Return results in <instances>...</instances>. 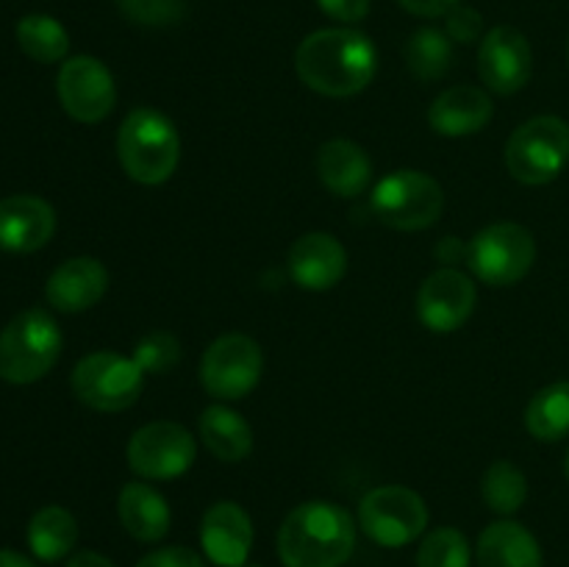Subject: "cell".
Segmentation results:
<instances>
[{
    "label": "cell",
    "mask_w": 569,
    "mask_h": 567,
    "mask_svg": "<svg viewBox=\"0 0 569 567\" xmlns=\"http://www.w3.org/2000/svg\"><path fill=\"white\" fill-rule=\"evenodd\" d=\"M567 61H569V42H567Z\"/></svg>",
    "instance_id": "obj_41"
},
{
    "label": "cell",
    "mask_w": 569,
    "mask_h": 567,
    "mask_svg": "<svg viewBox=\"0 0 569 567\" xmlns=\"http://www.w3.org/2000/svg\"><path fill=\"white\" fill-rule=\"evenodd\" d=\"M478 567H542V548L526 526L515 520H498L478 537Z\"/></svg>",
    "instance_id": "obj_21"
},
{
    "label": "cell",
    "mask_w": 569,
    "mask_h": 567,
    "mask_svg": "<svg viewBox=\"0 0 569 567\" xmlns=\"http://www.w3.org/2000/svg\"><path fill=\"white\" fill-rule=\"evenodd\" d=\"M437 256L442 261H448V265H453V261H459L461 256H467V248L456 237H445L442 245L437 248Z\"/></svg>",
    "instance_id": "obj_37"
},
{
    "label": "cell",
    "mask_w": 569,
    "mask_h": 567,
    "mask_svg": "<svg viewBox=\"0 0 569 567\" xmlns=\"http://www.w3.org/2000/svg\"><path fill=\"white\" fill-rule=\"evenodd\" d=\"M478 304V289L470 276L442 267L417 292V317L433 334H450L470 320Z\"/></svg>",
    "instance_id": "obj_13"
},
{
    "label": "cell",
    "mask_w": 569,
    "mask_h": 567,
    "mask_svg": "<svg viewBox=\"0 0 569 567\" xmlns=\"http://www.w3.org/2000/svg\"><path fill=\"white\" fill-rule=\"evenodd\" d=\"M133 359L142 367L144 376L148 372L164 376V372H170L181 361V342L170 331H153L139 339L137 350H133Z\"/></svg>",
    "instance_id": "obj_30"
},
{
    "label": "cell",
    "mask_w": 569,
    "mask_h": 567,
    "mask_svg": "<svg viewBox=\"0 0 569 567\" xmlns=\"http://www.w3.org/2000/svg\"><path fill=\"white\" fill-rule=\"evenodd\" d=\"M359 523L372 543L383 548H403L426 531L428 506L415 489L387 484V487L370 489L361 498Z\"/></svg>",
    "instance_id": "obj_9"
},
{
    "label": "cell",
    "mask_w": 569,
    "mask_h": 567,
    "mask_svg": "<svg viewBox=\"0 0 569 567\" xmlns=\"http://www.w3.org/2000/svg\"><path fill=\"white\" fill-rule=\"evenodd\" d=\"M533 53L526 33L511 26H498L481 39L478 76L492 92L515 94L531 81Z\"/></svg>",
    "instance_id": "obj_14"
},
{
    "label": "cell",
    "mask_w": 569,
    "mask_h": 567,
    "mask_svg": "<svg viewBox=\"0 0 569 567\" xmlns=\"http://www.w3.org/2000/svg\"><path fill=\"white\" fill-rule=\"evenodd\" d=\"M200 545L203 554L220 567L248 565L253 548V523L250 515L233 500H220L211 506L200 523Z\"/></svg>",
    "instance_id": "obj_16"
},
{
    "label": "cell",
    "mask_w": 569,
    "mask_h": 567,
    "mask_svg": "<svg viewBox=\"0 0 569 567\" xmlns=\"http://www.w3.org/2000/svg\"><path fill=\"white\" fill-rule=\"evenodd\" d=\"M445 192L437 178L420 170H395L372 189V211L398 231H422L442 217Z\"/></svg>",
    "instance_id": "obj_7"
},
{
    "label": "cell",
    "mask_w": 569,
    "mask_h": 567,
    "mask_svg": "<svg viewBox=\"0 0 569 567\" xmlns=\"http://www.w3.org/2000/svg\"><path fill=\"white\" fill-rule=\"evenodd\" d=\"M445 33H448L453 42H476V39H481L483 33V20L481 14H478L472 6H461L456 3L453 9L445 14Z\"/></svg>",
    "instance_id": "obj_32"
},
{
    "label": "cell",
    "mask_w": 569,
    "mask_h": 567,
    "mask_svg": "<svg viewBox=\"0 0 569 567\" xmlns=\"http://www.w3.org/2000/svg\"><path fill=\"white\" fill-rule=\"evenodd\" d=\"M72 392L94 411H126L144 389V370L137 359L117 350H94L72 370Z\"/></svg>",
    "instance_id": "obj_6"
},
{
    "label": "cell",
    "mask_w": 569,
    "mask_h": 567,
    "mask_svg": "<svg viewBox=\"0 0 569 567\" xmlns=\"http://www.w3.org/2000/svg\"><path fill=\"white\" fill-rule=\"evenodd\" d=\"M56 92H59L61 109L72 120L87 122V126L103 122L114 111L117 103L114 76L94 56H72V59H67L61 64L59 78H56Z\"/></svg>",
    "instance_id": "obj_12"
},
{
    "label": "cell",
    "mask_w": 569,
    "mask_h": 567,
    "mask_svg": "<svg viewBox=\"0 0 569 567\" xmlns=\"http://www.w3.org/2000/svg\"><path fill=\"white\" fill-rule=\"evenodd\" d=\"M17 42L28 59L39 64H56L70 50V37L59 20L48 14H26L17 22Z\"/></svg>",
    "instance_id": "obj_27"
},
{
    "label": "cell",
    "mask_w": 569,
    "mask_h": 567,
    "mask_svg": "<svg viewBox=\"0 0 569 567\" xmlns=\"http://www.w3.org/2000/svg\"><path fill=\"white\" fill-rule=\"evenodd\" d=\"M117 511H120L122 528L139 543H159L170 531V506L150 484H126L117 500Z\"/></svg>",
    "instance_id": "obj_22"
},
{
    "label": "cell",
    "mask_w": 569,
    "mask_h": 567,
    "mask_svg": "<svg viewBox=\"0 0 569 567\" xmlns=\"http://www.w3.org/2000/svg\"><path fill=\"white\" fill-rule=\"evenodd\" d=\"M417 567H470V543L459 528H437L420 543Z\"/></svg>",
    "instance_id": "obj_29"
},
{
    "label": "cell",
    "mask_w": 569,
    "mask_h": 567,
    "mask_svg": "<svg viewBox=\"0 0 569 567\" xmlns=\"http://www.w3.org/2000/svg\"><path fill=\"white\" fill-rule=\"evenodd\" d=\"M78 543V523L64 506H42L28 523V548L39 561H59Z\"/></svg>",
    "instance_id": "obj_24"
},
{
    "label": "cell",
    "mask_w": 569,
    "mask_h": 567,
    "mask_svg": "<svg viewBox=\"0 0 569 567\" xmlns=\"http://www.w3.org/2000/svg\"><path fill=\"white\" fill-rule=\"evenodd\" d=\"M565 470H567V481H569V454H567V465H565Z\"/></svg>",
    "instance_id": "obj_39"
},
{
    "label": "cell",
    "mask_w": 569,
    "mask_h": 567,
    "mask_svg": "<svg viewBox=\"0 0 569 567\" xmlns=\"http://www.w3.org/2000/svg\"><path fill=\"white\" fill-rule=\"evenodd\" d=\"M0 567H37L28 556L17 554V550L0 548Z\"/></svg>",
    "instance_id": "obj_38"
},
{
    "label": "cell",
    "mask_w": 569,
    "mask_h": 567,
    "mask_svg": "<svg viewBox=\"0 0 569 567\" xmlns=\"http://www.w3.org/2000/svg\"><path fill=\"white\" fill-rule=\"evenodd\" d=\"M295 70L315 92L328 98H350L370 87L376 78V44L353 28H322L300 42Z\"/></svg>",
    "instance_id": "obj_1"
},
{
    "label": "cell",
    "mask_w": 569,
    "mask_h": 567,
    "mask_svg": "<svg viewBox=\"0 0 569 567\" xmlns=\"http://www.w3.org/2000/svg\"><path fill=\"white\" fill-rule=\"evenodd\" d=\"M109 289V270L103 261L94 256H76L67 259L50 272L48 284H44V300L53 306L56 311H87L100 304V298Z\"/></svg>",
    "instance_id": "obj_18"
},
{
    "label": "cell",
    "mask_w": 569,
    "mask_h": 567,
    "mask_svg": "<svg viewBox=\"0 0 569 567\" xmlns=\"http://www.w3.org/2000/svg\"><path fill=\"white\" fill-rule=\"evenodd\" d=\"M506 167L528 187L556 181L569 161V122L553 115H539L515 128L506 142Z\"/></svg>",
    "instance_id": "obj_5"
},
{
    "label": "cell",
    "mask_w": 569,
    "mask_h": 567,
    "mask_svg": "<svg viewBox=\"0 0 569 567\" xmlns=\"http://www.w3.org/2000/svg\"><path fill=\"white\" fill-rule=\"evenodd\" d=\"M198 442L181 422L156 420L139 428L128 442V467L150 481H170L194 465Z\"/></svg>",
    "instance_id": "obj_11"
},
{
    "label": "cell",
    "mask_w": 569,
    "mask_h": 567,
    "mask_svg": "<svg viewBox=\"0 0 569 567\" xmlns=\"http://www.w3.org/2000/svg\"><path fill=\"white\" fill-rule=\"evenodd\" d=\"M264 370V354L248 334H226L206 348L200 381L217 400H239L250 395Z\"/></svg>",
    "instance_id": "obj_10"
},
{
    "label": "cell",
    "mask_w": 569,
    "mask_h": 567,
    "mask_svg": "<svg viewBox=\"0 0 569 567\" xmlns=\"http://www.w3.org/2000/svg\"><path fill=\"white\" fill-rule=\"evenodd\" d=\"M200 439L220 461H242L253 450V428L228 406H209L200 417Z\"/></svg>",
    "instance_id": "obj_23"
},
{
    "label": "cell",
    "mask_w": 569,
    "mask_h": 567,
    "mask_svg": "<svg viewBox=\"0 0 569 567\" xmlns=\"http://www.w3.org/2000/svg\"><path fill=\"white\" fill-rule=\"evenodd\" d=\"M483 500H487L489 509L495 515H515V511L522 509L528 498V478L515 461L509 459H498L492 461L487 472H483V484H481Z\"/></svg>",
    "instance_id": "obj_28"
},
{
    "label": "cell",
    "mask_w": 569,
    "mask_h": 567,
    "mask_svg": "<svg viewBox=\"0 0 569 567\" xmlns=\"http://www.w3.org/2000/svg\"><path fill=\"white\" fill-rule=\"evenodd\" d=\"M537 259L533 233L520 222H495L467 245V265L489 287H511L531 272Z\"/></svg>",
    "instance_id": "obj_8"
},
{
    "label": "cell",
    "mask_w": 569,
    "mask_h": 567,
    "mask_svg": "<svg viewBox=\"0 0 569 567\" xmlns=\"http://www.w3.org/2000/svg\"><path fill=\"white\" fill-rule=\"evenodd\" d=\"M117 156L133 181L144 187L170 181L181 161V137L172 120L161 111L133 109L117 133Z\"/></svg>",
    "instance_id": "obj_3"
},
{
    "label": "cell",
    "mask_w": 569,
    "mask_h": 567,
    "mask_svg": "<svg viewBox=\"0 0 569 567\" xmlns=\"http://www.w3.org/2000/svg\"><path fill=\"white\" fill-rule=\"evenodd\" d=\"M406 64L420 81H439L453 67V39L439 28H420L406 42Z\"/></svg>",
    "instance_id": "obj_26"
},
{
    "label": "cell",
    "mask_w": 569,
    "mask_h": 567,
    "mask_svg": "<svg viewBox=\"0 0 569 567\" xmlns=\"http://www.w3.org/2000/svg\"><path fill=\"white\" fill-rule=\"evenodd\" d=\"M126 20L148 28L176 26L187 17V0H117Z\"/></svg>",
    "instance_id": "obj_31"
},
{
    "label": "cell",
    "mask_w": 569,
    "mask_h": 567,
    "mask_svg": "<svg viewBox=\"0 0 569 567\" xmlns=\"http://www.w3.org/2000/svg\"><path fill=\"white\" fill-rule=\"evenodd\" d=\"M398 3L417 17H442L448 14L459 0H398Z\"/></svg>",
    "instance_id": "obj_35"
},
{
    "label": "cell",
    "mask_w": 569,
    "mask_h": 567,
    "mask_svg": "<svg viewBox=\"0 0 569 567\" xmlns=\"http://www.w3.org/2000/svg\"><path fill=\"white\" fill-rule=\"evenodd\" d=\"M67 567H117V565L111 559H106V556L94 554V550H81V554H76L70 561H67Z\"/></svg>",
    "instance_id": "obj_36"
},
{
    "label": "cell",
    "mask_w": 569,
    "mask_h": 567,
    "mask_svg": "<svg viewBox=\"0 0 569 567\" xmlns=\"http://www.w3.org/2000/svg\"><path fill=\"white\" fill-rule=\"evenodd\" d=\"M526 428L539 442H559L569 434V381L539 389L526 406Z\"/></svg>",
    "instance_id": "obj_25"
},
{
    "label": "cell",
    "mask_w": 569,
    "mask_h": 567,
    "mask_svg": "<svg viewBox=\"0 0 569 567\" xmlns=\"http://www.w3.org/2000/svg\"><path fill=\"white\" fill-rule=\"evenodd\" d=\"M56 233V211L37 195H9L0 200V250L33 253Z\"/></svg>",
    "instance_id": "obj_15"
},
{
    "label": "cell",
    "mask_w": 569,
    "mask_h": 567,
    "mask_svg": "<svg viewBox=\"0 0 569 567\" xmlns=\"http://www.w3.org/2000/svg\"><path fill=\"white\" fill-rule=\"evenodd\" d=\"M242 567H261V565H242Z\"/></svg>",
    "instance_id": "obj_40"
},
{
    "label": "cell",
    "mask_w": 569,
    "mask_h": 567,
    "mask_svg": "<svg viewBox=\"0 0 569 567\" xmlns=\"http://www.w3.org/2000/svg\"><path fill=\"white\" fill-rule=\"evenodd\" d=\"M492 100L478 87H450L428 109V122L439 137H470L492 120Z\"/></svg>",
    "instance_id": "obj_19"
},
{
    "label": "cell",
    "mask_w": 569,
    "mask_h": 567,
    "mask_svg": "<svg viewBox=\"0 0 569 567\" xmlns=\"http://www.w3.org/2000/svg\"><path fill=\"white\" fill-rule=\"evenodd\" d=\"M59 322L44 309H26L0 331V378L9 384H33L48 376L61 356Z\"/></svg>",
    "instance_id": "obj_4"
},
{
    "label": "cell",
    "mask_w": 569,
    "mask_h": 567,
    "mask_svg": "<svg viewBox=\"0 0 569 567\" xmlns=\"http://www.w3.org/2000/svg\"><path fill=\"white\" fill-rule=\"evenodd\" d=\"M289 272L300 289L326 292L337 287L348 272V250L331 233H303L289 248Z\"/></svg>",
    "instance_id": "obj_17"
},
{
    "label": "cell",
    "mask_w": 569,
    "mask_h": 567,
    "mask_svg": "<svg viewBox=\"0 0 569 567\" xmlns=\"http://www.w3.org/2000/svg\"><path fill=\"white\" fill-rule=\"evenodd\" d=\"M328 17L339 22H359L370 11V0H317Z\"/></svg>",
    "instance_id": "obj_34"
},
{
    "label": "cell",
    "mask_w": 569,
    "mask_h": 567,
    "mask_svg": "<svg viewBox=\"0 0 569 567\" xmlns=\"http://www.w3.org/2000/svg\"><path fill=\"white\" fill-rule=\"evenodd\" d=\"M317 172L333 195L359 198L372 181V161L361 145L350 139H331L317 153Z\"/></svg>",
    "instance_id": "obj_20"
},
{
    "label": "cell",
    "mask_w": 569,
    "mask_h": 567,
    "mask_svg": "<svg viewBox=\"0 0 569 567\" xmlns=\"http://www.w3.org/2000/svg\"><path fill=\"white\" fill-rule=\"evenodd\" d=\"M353 517L328 500L295 506L278 531L283 567H342L353 556Z\"/></svg>",
    "instance_id": "obj_2"
},
{
    "label": "cell",
    "mask_w": 569,
    "mask_h": 567,
    "mask_svg": "<svg viewBox=\"0 0 569 567\" xmlns=\"http://www.w3.org/2000/svg\"><path fill=\"white\" fill-rule=\"evenodd\" d=\"M137 567H206V565L192 548L170 545V548H161V550H153V554H148Z\"/></svg>",
    "instance_id": "obj_33"
}]
</instances>
